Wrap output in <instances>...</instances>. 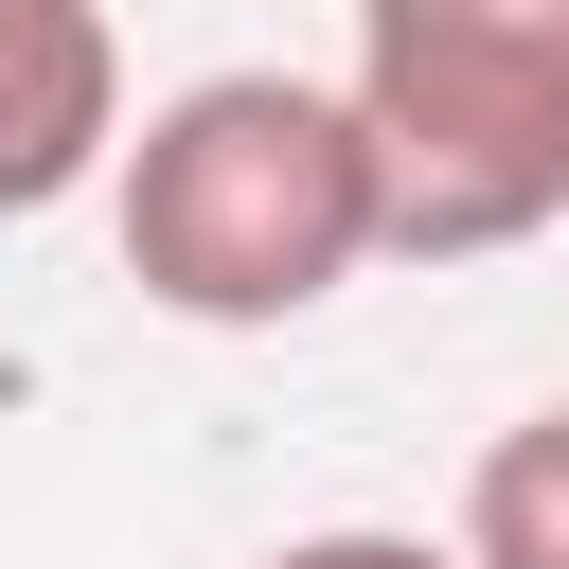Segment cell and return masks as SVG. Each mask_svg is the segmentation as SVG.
<instances>
[{"mask_svg":"<svg viewBox=\"0 0 569 569\" xmlns=\"http://www.w3.org/2000/svg\"><path fill=\"white\" fill-rule=\"evenodd\" d=\"M107 231H124V284L160 320L267 338V320H320L391 249V178H373L356 89H320V71H196L178 107L124 124Z\"/></svg>","mask_w":569,"mask_h":569,"instance_id":"6da1fadb","label":"cell"},{"mask_svg":"<svg viewBox=\"0 0 569 569\" xmlns=\"http://www.w3.org/2000/svg\"><path fill=\"white\" fill-rule=\"evenodd\" d=\"M356 124L409 267L533 249L569 213V0H356Z\"/></svg>","mask_w":569,"mask_h":569,"instance_id":"7a4b0ae2","label":"cell"},{"mask_svg":"<svg viewBox=\"0 0 569 569\" xmlns=\"http://www.w3.org/2000/svg\"><path fill=\"white\" fill-rule=\"evenodd\" d=\"M124 160V36L107 0H0V213H53Z\"/></svg>","mask_w":569,"mask_h":569,"instance_id":"3957f363","label":"cell"},{"mask_svg":"<svg viewBox=\"0 0 569 569\" xmlns=\"http://www.w3.org/2000/svg\"><path fill=\"white\" fill-rule=\"evenodd\" d=\"M462 569H569V409H516L462 480Z\"/></svg>","mask_w":569,"mask_h":569,"instance_id":"277c9868","label":"cell"},{"mask_svg":"<svg viewBox=\"0 0 569 569\" xmlns=\"http://www.w3.org/2000/svg\"><path fill=\"white\" fill-rule=\"evenodd\" d=\"M267 569H462V533L427 551V533H284Z\"/></svg>","mask_w":569,"mask_h":569,"instance_id":"5b68a950","label":"cell"}]
</instances>
